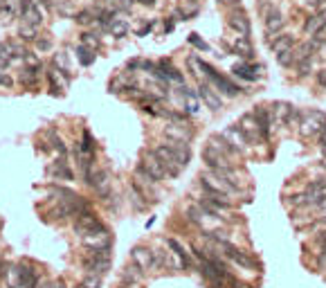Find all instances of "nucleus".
Masks as SVG:
<instances>
[{
    "label": "nucleus",
    "instance_id": "1",
    "mask_svg": "<svg viewBox=\"0 0 326 288\" xmlns=\"http://www.w3.org/2000/svg\"><path fill=\"white\" fill-rule=\"evenodd\" d=\"M135 173H137V178H142V183H146V185H157L160 180L167 178V169L162 165L160 158L153 153V149L142 153V160H139Z\"/></svg>",
    "mask_w": 326,
    "mask_h": 288
},
{
    "label": "nucleus",
    "instance_id": "2",
    "mask_svg": "<svg viewBox=\"0 0 326 288\" xmlns=\"http://www.w3.org/2000/svg\"><path fill=\"white\" fill-rule=\"evenodd\" d=\"M38 281H41V277H38V273L34 270V266L30 261L16 263V266H11L9 273H7L9 288H34Z\"/></svg>",
    "mask_w": 326,
    "mask_h": 288
},
{
    "label": "nucleus",
    "instance_id": "3",
    "mask_svg": "<svg viewBox=\"0 0 326 288\" xmlns=\"http://www.w3.org/2000/svg\"><path fill=\"white\" fill-rule=\"evenodd\" d=\"M72 230H75V234L79 236V239H88V236L92 234H99V232H106V223L101 221V218L95 214L92 210L81 214L79 218H75V223H72Z\"/></svg>",
    "mask_w": 326,
    "mask_h": 288
},
{
    "label": "nucleus",
    "instance_id": "4",
    "mask_svg": "<svg viewBox=\"0 0 326 288\" xmlns=\"http://www.w3.org/2000/svg\"><path fill=\"white\" fill-rule=\"evenodd\" d=\"M326 126V113L311 108V110H304L301 113V120H299V133L301 138H315V135L322 133V128Z\"/></svg>",
    "mask_w": 326,
    "mask_h": 288
},
{
    "label": "nucleus",
    "instance_id": "5",
    "mask_svg": "<svg viewBox=\"0 0 326 288\" xmlns=\"http://www.w3.org/2000/svg\"><path fill=\"white\" fill-rule=\"evenodd\" d=\"M110 252H88L83 257V268H86V275H97V277H104L110 270Z\"/></svg>",
    "mask_w": 326,
    "mask_h": 288
},
{
    "label": "nucleus",
    "instance_id": "6",
    "mask_svg": "<svg viewBox=\"0 0 326 288\" xmlns=\"http://www.w3.org/2000/svg\"><path fill=\"white\" fill-rule=\"evenodd\" d=\"M218 250H223V257L225 259H229V261H234L236 266H241V268H245V270H259V261L254 257L250 255V252H245V250H241V248H236L234 243H223Z\"/></svg>",
    "mask_w": 326,
    "mask_h": 288
},
{
    "label": "nucleus",
    "instance_id": "7",
    "mask_svg": "<svg viewBox=\"0 0 326 288\" xmlns=\"http://www.w3.org/2000/svg\"><path fill=\"white\" fill-rule=\"evenodd\" d=\"M202 162L207 165V169H229V167H234L232 158L225 156L223 151L214 144H207L205 149H202Z\"/></svg>",
    "mask_w": 326,
    "mask_h": 288
},
{
    "label": "nucleus",
    "instance_id": "8",
    "mask_svg": "<svg viewBox=\"0 0 326 288\" xmlns=\"http://www.w3.org/2000/svg\"><path fill=\"white\" fill-rule=\"evenodd\" d=\"M239 128L243 131L247 144H259V142H263V135H261V131H259V124H257L254 113H247V115L241 117Z\"/></svg>",
    "mask_w": 326,
    "mask_h": 288
},
{
    "label": "nucleus",
    "instance_id": "9",
    "mask_svg": "<svg viewBox=\"0 0 326 288\" xmlns=\"http://www.w3.org/2000/svg\"><path fill=\"white\" fill-rule=\"evenodd\" d=\"M191 135H194V131L187 128V124H169L165 128V138L171 144H189Z\"/></svg>",
    "mask_w": 326,
    "mask_h": 288
},
{
    "label": "nucleus",
    "instance_id": "10",
    "mask_svg": "<svg viewBox=\"0 0 326 288\" xmlns=\"http://www.w3.org/2000/svg\"><path fill=\"white\" fill-rule=\"evenodd\" d=\"M227 23H229V27L239 34V36H250V18H247V14L243 9H234V11H229V16H227Z\"/></svg>",
    "mask_w": 326,
    "mask_h": 288
},
{
    "label": "nucleus",
    "instance_id": "11",
    "mask_svg": "<svg viewBox=\"0 0 326 288\" xmlns=\"http://www.w3.org/2000/svg\"><path fill=\"white\" fill-rule=\"evenodd\" d=\"M263 23H266V32H268V36L270 38H274V36H279L281 30H284V25H286V18H284V14H281L279 9H270L266 11V18H263Z\"/></svg>",
    "mask_w": 326,
    "mask_h": 288
},
{
    "label": "nucleus",
    "instance_id": "12",
    "mask_svg": "<svg viewBox=\"0 0 326 288\" xmlns=\"http://www.w3.org/2000/svg\"><path fill=\"white\" fill-rule=\"evenodd\" d=\"M18 7H20V18H22V23H27V25H34V27H38V25L43 23L41 11H38V7L32 3V0H18Z\"/></svg>",
    "mask_w": 326,
    "mask_h": 288
},
{
    "label": "nucleus",
    "instance_id": "13",
    "mask_svg": "<svg viewBox=\"0 0 326 288\" xmlns=\"http://www.w3.org/2000/svg\"><path fill=\"white\" fill-rule=\"evenodd\" d=\"M131 259H133L135 266H139L142 270H151V268L155 266L153 250H151V248H146V246H135L133 252H131Z\"/></svg>",
    "mask_w": 326,
    "mask_h": 288
},
{
    "label": "nucleus",
    "instance_id": "14",
    "mask_svg": "<svg viewBox=\"0 0 326 288\" xmlns=\"http://www.w3.org/2000/svg\"><path fill=\"white\" fill-rule=\"evenodd\" d=\"M290 113H292V106H290V104H284V101H274V104L270 106L272 126H288Z\"/></svg>",
    "mask_w": 326,
    "mask_h": 288
},
{
    "label": "nucleus",
    "instance_id": "15",
    "mask_svg": "<svg viewBox=\"0 0 326 288\" xmlns=\"http://www.w3.org/2000/svg\"><path fill=\"white\" fill-rule=\"evenodd\" d=\"M167 246H169V250H171V255L178 259V266H180V268H182V270L191 268V263H194V257H191V252L184 250V246L180 243V241L167 239Z\"/></svg>",
    "mask_w": 326,
    "mask_h": 288
},
{
    "label": "nucleus",
    "instance_id": "16",
    "mask_svg": "<svg viewBox=\"0 0 326 288\" xmlns=\"http://www.w3.org/2000/svg\"><path fill=\"white\" fill-rule=\"evenodd\" d=\"M198 97L207 104V108H212V110H221L223 108V99L212 90L209 81H200L198 83Z\"/></svg>",
    "mask_w": 326,
    "mask_h": 288
},
{
    "label": "nucleus",
    "instance_id": "17",
    "mask_svg": "<svg viewBox=\"0 0 326 288\" xmlns=\"http://www.w3.org/2000/svg\"><path fill=\"white\" fill-rule=\"evenodd\" d=\"M252 113H254V117H257L259 131H261V135H263V142H268L270 133H272V117H270V108H266V106H257Z\"/></svg>",
    "mask_w": 326,
    "mask_h": 288
},
{
    "label": "nucleus",
    "instance_id": "18",
    "mask_svg": "<svg viewBox=\"0 0 326 288\" xmlns=\"http://www.w3.org/2000/svg\"><path fill=\"white\" fill-rule=\"evenodd\" d=\"M50 176L54 180H63V183H72L75 180V171H72L70 167H67L65 158H59L56 162H52V167H50Z\"/></svg>",
    "mask_w": 326,
    "mask_h": 288
},
{
    "label": "nucleus",
    "instance_id": "19",
    "mask_svg": "<svg viewBox=\"0 0 326 288\" xmlns=\"http://www.w3.org/2000/svg\"><path fill=\"white\" fill-rule=\"evenodd\" d=\"M65 83H67V79L61 75L59 70L50 68V70H48V93L54 95V97H61V95H63Z\"/></svg>",
    "mask_w": 326,
    "mask_h": 288
},
{
    "label": "nucleus",
    "instance_id": "20",
    "mask_svg": "<svg viewBox=\"0 0 326 288\" xmlns=\"http://www.w3.org/2000/svg\"><path fill=\"white\" fill-rule=\"evenodd\" d=\"M270 48H272L274 54L288 52V50L295 48V36H292V34H279V36L270 38Z\"/></svg>",
    "mask_w": 326,
    "mask_h": 288
},
{
    "label": "nucleus",
    "instance_id": "21",
    "mask_svg": "<svg viewBox=\"0 0 326 288\" xmlns=\"http://www.w3.org/2000/svg\"><path fill=\"white\" fill-rule=\"evenodd\" d=\"M324 27H326V9L319 11V14H315V16H311V18L304 23V32H306L308 36H315V34L324 32Z\"/></svg>",
    "mask_w": 326,
    "mask_h": 288
},
{
    "label": "nucleus",
    "instance_id": "22",
    "mask_svg": "<svg viewBox=\"0 0 326 288\" xmlns=\"http://www.w3.org/2000/svg\"><path fill=\"white\" fill-rule=\"evenodd\" d=\"M234 77L239 79H245V81H257L259 79V72H261V65H250V63H236L232 68Z\"/></svg>",
    "mask_w": 326,
    "mask_h": 288
},
{
    "label": "nucleus",
    "instance_id": "23",
    "mask_svg": "<svg viewBox=\"0 0 326 288\" xmlns=\"http://www.w3.org/2000/svg\"><path fill=\"white\" fill-rule=\"evenodd\" d=\"M232 50L239 56H243L245 61L254 59V50H252V43H250V38H247V36H239V38H236V41L232 43Z\"/></svg>",
    "mask_w": 326,
    "mask_h": 288
},
{
    "label": "nucleus",
    "instance_id": "24",
    "mask_svg": "<svg viewBox=\"0 0 326 288\" xmlns=\"http://www.w3.org/2000/svg\"><path fill=\"white\" fill-rule=\"evenodd\" d=\"M144 270L139 266H135V263H131V266H126L122 270V286H133V284H139V279H142Z\"/></svg>",
    "mask_w": 326,
    "mask_h": 288
},
{
    "label": "nucleus",
    "instance_id": "25",
    "mask_svg": "<svg viewBox=\"0 0 326 288\" xmlns=\"http://www.w3.org/2000/svg\"><path fill=\"white\" fill-rule=\"evenodd\" d=\"M223 135L225 138L232 142L236 149H241V151H245V146H247V140H245V135H243V131L239 128V124L236 126H229V128H225L223 131Z\"/></svg>",
    "mask_w": 326,
    "mask_h": 288
},
{
    "label": "nucleus",
    "instance_id": "26",
    "mask_svg": "<svg viewBox=\"0 0 326 288\" xmlns=\"http://www.w3.org/2000/svg\"><path fill=\"white\" fill-rule=\"evenodd\" d=\"M167 144H171V142H167ZM171 149H173V156H176L178 167L184 169V167L189 165V160H191V149H189V144H171Z\"/></svg>",
    "mask_w": 326,
    "mask_h": 288
},
{
    "label": "nucleus",
    "instance_id": "27",
    "mask_svg": "<svg viewBox=\"0 0 326 288\" xmlns=\"http://www.w3.org/2000/svg\"><path fill=\"white\" fill-rule=\"evenodd\" d=\"M95 149H97V144H95L92 135H90L88 128H83V133H81V144H79V151H81L83 156H88V158H95Z\"/></svg>",
    "mask_w": 326,
    "mask_h": 288
},
{
    "label": "nucleus",
    "instance_id": "28",
    "mask_svg": "<svg viewBox=\"0 0 326 288\" xmlns=\"http://www.w3.org/2000/svg\"><path fill=\"white\" fill-rule=\"evenodd\" d=\"M52 68H54V70H59L61 75L70 81V63H67V54L65 52H59V54L52 56Z\"/></svg>",
    "mask_w": 326,
    "mask_h": 288
},
{
    "label": "nucleus",
    "instance_id": "29",
    "mask_svg": "<svg viewBox=\"0 0 326 288\" xmlns=\"http://www.w3.org/2000/svg\"><path fill=\"white\" fill-rule=\"evenodd\" d=\"M48 140H50V149H54L56 153H59L61 158H67V146H65V142L59 138V133L54 131H48Z\"/></svg>",
    "mask_w": 326,
    "mask_h": 288
},
{
    "label": "nucleus",
    "instance_id": "30",
    "mask_svg": "<svg viewBox=\"0 0 326 288\" xmlns=\"http://www.w3.org/2000/svg\"><path fill=\"white\" fill-rule=\"evenodd\" d=\"M18 36L22 38V41H27V43H36V38H38V27H34V25H27V23H22V25L18 27Z\"/></svg>",
    "mask_w": 326,
    "mask_h": 288
},
{
    "label": "nucleus",
    "instance_id": "31",
    "mask_svg": "<svg viewBox=\"0 0 326 288\" xmlns=\"http://www.w3.org/2000/svg\"><path fill=\"white\" fill-rule=\"evenodd\" d=\"M75 18H77V23H81V25H95V23H97V11H95V9L77 11Z\"/></svg>",
    "mask_w": 326,
    "mask_h": 288
},
{
    "label": "nucleus",
    "instance_id": "32",
    "mask_svg": "<svg viewBox=\"0 0 326 288\" xmlns=\"http://www.w3.org/2000/svg\"><path fill=\"white\" fill-rule=\"evenodd\" d=\"M77 52H79V63L81 65H92L95 59H97V56H95V50L86 48V45H79Z\"/></svg>",
    "mask_w": 326,
    "mask_h": 288
},
{
    "label": "nucleus",
    "instance_id": "33",
    "mask_svg": "<svg viewBox=\"0 0 326 288\" xmlns=\"http://www.w3.org/2000/svg\"><path fill=\"white\" fill-rule=\"evenodd\" d=\"M128 30H131V27H128V23H126V20H122V18H117V20H115V23H112V25L108 27V32H110L115 38L126 36V34H128Z\"/></svg>",
    "mask_w": 326,
    "mask_h": 288
},
{
    "label": "nucleus",
    "instance_id": "34",
    "mask_svg": "<svg viewBox=\"0 0 326 288\" xmlns=\"http://www.w3.org/2000/svg\"><path fill=\"white\" fill-rule=\"evenodd\" d=\"M81 45H86V48H90V50H95V52H97L101 41H99V36L95 32H83L81 34Z\"/></svg>",
    "mask_w": 326,
    "mask_h": 288
},
{
    "label": "nucleus",
    "instance_id": "35",
    "mask_svg": "<svg viewBox=\"0 0 326 288\" xmlns=\"http://www.w3.org/2000/svg\"><path fill=\"white\" fill-rule=\"evenodd\" d=\"M18 79H20V83H22V86H25V88H38V77L30 75V72H25V70H22Z\"/></svg>",
    "mask_w": 326,
    "mask_h": 288
},
{
    "label": "nucleus",
    "instance_id": "36",
    "mask_svg": "<svg viewBox=\"0 0 326 288\" xmlns=\"http://www.w3.org/2000/svg\"><path fill=\"white\" fill-rule=\"evenodd\" d=\"M311 70H313V56L297 63V75H299V77H308V75H311Z\"/></svg>",
    "mask_w": 326,
    "mask_h": 288
},
{
    "label": "nucleus",
    "instance_id": "37",
    "mask_svg": "<svg viewBox=\"0 0 326 288\" xmlns=\"http://www.w3.org/2000/svg\"><path fill=\"white\" fill-rule=\"evenodd\" d=\"M277 61H279V65H284V68L295 65V52L288 50V52H284V54H277Z\"/></svg>",
    "mask_w": 326,
    "mask_h": 288
},
{
    "label": "nucleus",
    "instance_id": "38",
    "mask_svg": "<svg viewBox=\"0 0 326 288\" xmlns=\"http://www.w3.org/2000/svg\"><path fill=\"white\" fill-rule=\"evenodd\" d=\"M189 45H194V48H198V50H202V52H207V50H209V45H207L205 41H202V38L198 36V34H189Z\"/></svg>",
    "mask_w": 326,
    "mask_h": 288
},
{
    "label": "nucleus",
    "instance_id": "39",
    "mask_svg": "<svg viewBox=\"0 0 326 288\" xmlns=\"http://www.w3.org/2000/svg\"><path fill=\"white\" fill-rule=\"evenodd\" d=\"M81 284L86 288H99L101 286V277H97V275H86Z\"/></svg>",
    "mask_w": 326,
    "mask_h": 288
},
{
    "label": "nucleus",
    "instance_id": "40",
    "mask_svg": "<svg viewBox=\"0 0 326 288\" xmlns=\"http://www.w3.org/2000/svg\"><path fill=\"white\" fill-rule=\"evenodd\" d=\"M34 45H36L38 52H48V50L52 48V41H50V38H45V36H38V38H36V43H34Z\"/></svg>",
    "mask_w": 326,
    "mask_h": 288
},
{
    "label": "nucleus",
    "instance_id": "41",
    "mask_svg": "<svg viewBox=\"0 0 326 288\" xmlns=\"http://www.w3.org/2000/svg\"><path fill=\"white\" fill-rule=\"evenodd\" d=\"M184 110H187V115H196V113L200 110L198 99H187V101H184Z\"/></svg>",
    "mask_w": 326,
    "mask_h": 288
},
{
    "label": "nucleus",
    "instance_id": "42",
    "mask_svg": "<svg viewBox=\"0 0 326 288\" xmlns=\"http://www.w3.org/2000/svg\"><path fill=\"white\" fill-rule=\"evenodd\" d=\"M315 81H317V86H319V88H324V90H326V68H324V70H319L317 75H315Z\"/></svg>",
    "mask_w": 326,
    "mask_h": 288
},
{
    "label": "nucleus",
    "instance_id": "43",
    "mask_svg": "<svg viewBox=\"0 0 326 288\" xmlns=\"http://www.w3.org/2000/svg\"><path fill=\"white\" fill-rule=\"evenodd\" d=\"M0 86H5V88L14 86V79H11V77H7L3 70H0Z\"/></svg>",
    "mask_w": 326,
    "mask_h": 288
},
{
    "label": "nucleus",
    "instance_id": "44",
    "mask_svg": "<svg viewBox=\"0 0 326 288\" xmlns=\"http://www.w3.org/2000/svg\"><path fill=\"white\" fill-rule=\"evenodd\" d=\"M317 140H319V149H322V153L326 156V126L322 128V133L317 135Z\"/></svg>",
    "mask_w": 326,
    "mask_h": 288
},
{
    "label": "nucleus",
    "instance_id": "45",
    "mask_svg": "<svg viewBox=\"0 0 326 288\" xmlns=\"http://www.w3.org/2000/svg\"><path fill=\"white\" fill-rule=\"evenodd\" d=\"M9 268H11V266H7V261H5V259H0V277H7Z\"/></svg>",
    "mask_w": 326,
    "mask_h": 288
},
{
    "label": "nucleus",
    "instance_id": "46",
    "mask_svg": "<svg viewBox=\"0 0 326 288\" xmlns=\"http://www.w3.org/2000/svg\"><path fill=\"white\" fill-rule=\"evenodd\" d=\"M9 56L7 54H0V70H7V68H9Z\"/></svg>",
    "mask_w": 326,
    "mask_h": 288
},
{
    "label": "nucleus",
    "instance_id": "47",
    "mask_svg": "<svg viewBox=\"0 0 326 288\" xmlns=\"http://www.w3.org/2000/svg\"><path fill=\"white\" fill-rule=\"evenodd\" d=\"M34 288H56V284H52V281H48V279H41Z\"/></svg>",
    "mask_w": 326,
    "mask_h": 288
},
{
    "label": "nucleus",
    "instance_id": "48",
    "mask_svg": "<svg viewBox=\"0 0 326 288\" xmlns=\"http://www.w3.org/2000/svg\"><path fill=\"white\" fill-rule=\"evenodd\" d=\"M319 266H326V246L322 248V252H319Z\"/></svg>",
    "mask_w": 326,
    "mask_h": 288
},
{
    "label": "nucleus",
    "instance_id": "49",
    "mask_svg": "<svg viewBox=\"0 0 326 288\" xmlns=\"http://www.w3.org/2000/svg\"><path fill=\"white\" fill-rule=\"evenodd\" d=\"M151 27H153L151 23H149V25H144L142 30H137V36H144V34H149V32H151Z\"/></svg>",
    "mask_w": 326,
    "mask_h": 288
},
{
    "label": "nucleus",
    "instance_id": "50",
    "mask_svg": "<svg viewBox=\"0 0 326 288\" xmlns=\"http://www.w3.org/2000/svg\"><path fill=\"white\" fill-rule=\"evenodd\" d=\"M133 3H139V5H144V7H153L155 0H133Z\"/></svg>",
    "mask_w": 326,
    "mask_h": 288
},
{
    "label": "nucleus",
    "instance_id": "51",
    "mask_svg": "<svg viewBox=\"0 0 326 288\" xmlns=\"http://www.w3.org/2000/svg\"><path fill=\"white\" fill-rule=\"evenodd\" d=\"M317 210H319V212H322L324 216H326V198H324V201H322V203H319V205H317Z\"/></svg>",
    "mask_w": 326,
    "mask_h": 288
},
{
    "label": "nucleus",
    "instance_id": "52",
    "mask_svg": "<svg viewBox=\"0 0 326 288\" xmlns=\"http://www.w3.org/2000/svg\"><path fill=\"white\" fill-rule=\"evenodd\" d=\"M171 30H173V20L169 18V20L165 23V32H171Z\"/></svg>",
    "mask_w": 326,
    "mask_h": 288
},
{
    "label": "nucleus",
    "instance_id": "53",
    "mask_svg": "<svg viewBox=\"0 0 326 288\" xmlns=\"http://www.w3.org/2000/svg\"><path fill=\"white\" fill-rule=\"evenodd\" d=\"M43 7H52V0H41Z\"/></svg>",
    "mask_w": 326,
    "mask_h": 288
},
{
    "label": "nucleus",
    "instance_id": "54",
    "mask_svg": "<svg viewBox=\"0 0 326 288\" xmlns=\"http://www.w3.org/2000/svg\"><path fill=\"white\" fill-rule=\"evenodd\" d=\"M0 54H7V45L0 43Z\"/></svg>",
    "mask_w": 326,
    "mask_h": 288
},
{
    "label": "nucleus",
    "instance_id": "55",
    "mask_svg": "<svg viewBox=\"0 0 326 288\" xmlns=\"http://www.w3.org/2000/svg\"><path fill=\"white\" fill-rule=\"evenodd\" d=\"M5 5H7V0H0V11L5 9Z\"/></svg>",
    "mask_w": 326,
    "mask_h": 288
},
{
    "label": "nucleus",
    "instance_id": "56",
    "mask_svg": "<svg viewBox=\"0 0 326 288\" xmlns=\"http://www.w3.org/2000/svg\"><path fill=\"white\" fill-rule=\"evenodd\" d=\"M56 288H65V284H63V281H59V284H56Z\"/></svg>",
    "mask_w": 326,
    "mask_h": 288
},
{
    "label": "nucleus",
    "instance_id": "57",
    "mask_svg": "<svg viewBox=\"0 0 326 288\" xmlns=\"http://www.w3.org/2000/svg\"><path fill=\"white\" fill-rule=\"evenodd\" d=\"M221 3H239V0H221Z\"/></svg>",
    "mask_w": 326,
    "mask_h": 288
},
{
    "label": "nucleus",
    "instance_id": "58",
    "mask_svg": "<svg viewBox=\"0 0 326 288\" xmlns=\"http://www.w3.org/2000/svg\"><path fill=\"white\" fill-rule=\"evenodd\" d=\"M72 288H86V286H83V284H77V286H72Z\"/></svg>",
    "mask_w": 326,
    "mask_h": 288
},
{
    "label": "nucleus",
    "instance_id": "59",
    "mask_svg": "<svg viewBox=\"0 0 326 288\" xmlns=\"http://www.w3.org/2000/svg\"><path fill=\"white\" fill-rule=\"evenodd\" d=\"M104 3H115V0H104Z\"/></svg>",
    "mask_w": 326,
    "mask_h": 288
},
{
    "label": "nucleus",
    "instance_id": "60",
    "mask_svg": "<svg viewBox=\"0 0 326 288\" xmlns=\"http://www.w3.org/2000/svg\"><path fill=\"white\" fill-rule=\"evenodd\" d=\"M322 167H324V169H326V162H322Z\"/></svg>",
    "mask_w": 326,
    "mask_h": 288
},
{
    "label": "nucleus",
    "instance_id": "61",
    "mask_svg": "<svg viewBox=\"0 0 326 288\" xmlns=\"http://www.w3.org/2000/svg\"><path fill=\"white\" fill-rule=\"evenodd\" d=\"M124 288H126V286H124Z\"/></svg>",
    "mask_w": 326,
    "mask_h": 288
}]
</instances>
